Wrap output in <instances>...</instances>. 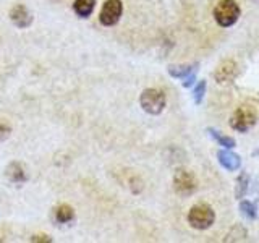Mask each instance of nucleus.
<instances>
[{"mask_svg":"<svg viewBox=\"0 0 259 243\" xmlns=\"http://www.w3.org/2000/svg\"><path fill=\"white\" fill-rule=\"evenodd\" d=\"M141 107L152 115H157L165 107V94L159 89H146L141 94Z\"/></svg>","mask_w":259,"mask_h":243,"instance_id":"nucleus-3","label":"nucleus"},{"mask_svg":"<svg viewBox=\"0 0 259 243\" xmlns=\"http://www.w3.org/2000/svg\"><path fill=\"white\" fill-rule=\"evenodd\" d=\"M7 175L10 180L13 182H23L24 178H26V174H24V170L20 164H16V162H13V164L8 166L7 169Z\"/></svg>","mask_w":259,"mask_h":243,"instance_id":"nucleus-12","label":"nucleus"},{"mask_svg":"<svg viewBox=\"0 0 259 243\" xmlns=\"http://www.w3.org/2000/svg\"><path fill=\"white\" fill-rule=\"evenodd\" d=\"M217 157H219V162L229 170H237L241 166L240 156H237V154H233L230 151H219Z\"/></svg>","mask_w":259,"mask_h":243,"instance_id":"nucleus-9","label":"nucleus"},{"mask_svg":"<svg viewBox=\"0 0 259 243\" xmlns=\"http://www.w3.org/2000/svg\"><path fill=\"white\" fill-rule=\"evenodd\" d=\"M214 18L224 28L233 26L240 18V7L235 0H221L214 8Z\"/></svg>","mask_w":259,"mask_h":243,"instance_id":"nucleus-1","label":"nucleus"},{"mask_svg":"<svg viewBox=\"0 0 259 243\" xmlns=\"http://www.w3.org/2000/svg\"><path fill=\"white\" fill-rule=\"evenodd\" d=\"M94 5H96V0H75L73 4V10H75L79 16H89L94 10Z\"/></svg>","mask_w":259,"mask_h":243,"instance_id":"nucleus-10","label":"nucleus"},{"mask_svg":"<svg viewBox=\"0 0 259 243\" xmlns=\"http://www.w3.org/2000/svg\"><path fill=\"white\" fill-rule=\"evenodd\" d=\"M73 217H75V213H73L71 206H68V205H62V206L57 208V211H55V219H57V221H59L60 224H67V222H70Z\"/></svg>","mask_w":259,"mask_h":243,"instance_id":"nucleus-11","label":"nucleus"},{"mask_svg":"<svg viewBox=\"0 0 259 243\" xmlns=\"http://www.w3.org/2000/svg\"><path fill=\"white\" fill-rule=\"evenodd\" d=\"M10 18L18 28H26L32 21V16H31L29 10L26 7H23V5H16L15 8H12Z\"/></svg>","mask_w":259,"mask_h":243,"instance_id":"nucleus-8","label":"nucleus"},{"mask_svg":"<svg viewBox=\"0 0 259 243\" xmlns=\"http://www.w3.org/2000/svg\"><path fill=\"white\" fill-rule=\"evenodd\" d=\"M121 12H123L121 0H105V4L101 10L99 20L104 26H113V24L118 23Z\"/></svg>","mask_w":259,"mask_h":243,"instance_id":"nucleus-5","label":"nucleus"},{"mask_svg":"<svg viewBox=\"0 0 259 243\" xmlns=\"http://www.w3.org/2000/svg\"><path fill=\"white\" fill-rule=\"evenodd\" d=\"M240 209H241V213L243 216H246L248 219H254L256 217V205L254 202H251V201H243L241 205H240Z\"/></svg>","mask_w":259,"mask_h":243,"instance_id":"nucleus-14","label":"nucleus"},{"mask_svg":"<svg viewBox=\"0 0 259 243\" xmlns=\"http://www.w3.org/2000/svg\"><path fill=\"white\" fill-rule=\"evenodd\" d=\"M209 133L212 135V136L215 138V140L219 141V144L224 146V148H233V146H235V141L232 140V138L224 136V135H221L219 132H215V130H209Z\"/></svg>","mask_w":259,"mask_h":243,"instance_id":"nucleus-15","label":"nucleus"},{"mask_svg":"<svg viewBox=\"0 0 259 243\" xmlns=\"http://www.w3.org/2000/svg\"><path fill=\"white\" fill-rule=\"evenodd\" d=\"M246 185H249V182H248V175H246V174H241L240 178H238V190H237V196H238V198H241L243 194L246 193V190H248V186H246Z\"/></svg>","mask_w":259,"mask_h":243,"instance_id":"nucleus-16","label":"nucleus"},{"mask_svg":"<svg viewBox=\"0 0 259 243\" xmlns=\"http://www.w3.org/2000/svg\"><path fill=\"white\" fill-rule=\"evenodd\" d=\"M256 124V113L246 105L237 109L230 118V127L237 132H248V130Z\"/></svg>","mask_w":259,"mask_h":243,"instance_id":"nucleus-4","label":"nucleus"},{"mask_svg":"<svg viewBox=\"0 0 259 243\" xmlns=\"http://www.w3.org/2000/svg\"><path fill=\"white\" fill-rule=\"evenodd\" d=\"M174 186L180 194H191L196 190V180L188 170H178L174 177Z\"/></svg>","mask_w":259,"mask_h":243,"instance_id":"nucleus-6","label":"nucleus"},{"mask_svg":"<svg viewBox=\"0 0 259 243\" xmlns=\"http://www.w3.org/2000/svg\"><path fill=\"white\" fill-rule=\"evenodd\" d=\"M42 237H44V235H36V237L32 238V240H34V241H39V240H44V241H51V238H42Z\"/></svg>","mask_w":259,"mask_h":243,"instance_id":"nucleus-19","label":"nucleus"},{"mask_svg":"<svg viewBox=\"0 0 259 243\" xmlns=\"http://www.w3.org/2000/svg\"><path fill=\"white\" fill-rule=\"evenodd\" d=\"M215 79L217 83H230L237 76V63L233 60H225L217 67L215 70Z\"/></svg>","mask_w":259,"mask_h":243,"instance_id":"nucleus-7","label":"nucleus"},{"mask_svg":"<svg viewBox=\"0 0 259 243\" xmlns=\"http://www.w3.org/2000/svg\"><path fill=\"white\" fill-rule=\"evenodd\" d=\"M194 71V68H191V67H170L168 68V73L172 76H175V78H186L188 75H191V73Z\"/></svg>","mask_w":259,"mask_h":243,"instance_id":"nucleus-13","label":"nucleus"},{"mask_svg":"<svg viewBox=\"0 0 259 243\" xmlns=\"http://www.w3.org/2000/svg\"><path fill=\"white\" fill-rule=\"evenodd\" d=\"M215 221V213L214 209L207 205H196L193 206L190 214H188V222L193 229L198 230H206Z\"/></svg>","mask_w":259,"mask_h":243,"instance_id":"nucleus-2","label":"nucleus"},{"mask_svg":"<svg viewBox=\"0 0 259 243\" xmlns=\"http://www.w3.org/2000/svg\"><path fill=\"white\" fill-rule=\"evenodd\" d=\"M8 135H10V127L5 124H0V141L5 140Z\"/></svg>","mask_w":259,"mask_h":243,"instance_id":"nucleus-18","label":"nucleus"},{"mask_svg":"<svg viewBox=\"0 0 259 243\" xmlns=\"http://www.w3.org/2000/svg\"><path fill=\"white\" fill-rule=\"evenodd\" d=\"M206 93V81H199L198 88L194 89V102H201L202 101V96Z\"/></svg>","mask_w":259,"mask_h":243,"instance_id":"nucleus-17","label":"nucleus"}]
</instances>
